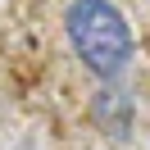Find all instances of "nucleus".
Returning a JSON list of instances; mask_svg holds the SVG:
<instances>
[{
	"label": "nucleus",
	"mask_w": 150,
	"mask_h": 150,
	"mask_svg": "<svg viewBox=\"0 0 150 150\" xmlns=\"http://www.w3.org/2000/svg\"><path fill=\"white\" fill-rule=\"evenodd\" d=\"M64 32L82 68L100 82L123 77V68L132 64V23L109 0H73L64 9Z\"/></svg>",
	"instance_id": "obj_1"
},
{
	"label": "nucleus",
	"mask_w": 150,
	"mask_h": 150,
	"mask_svg": "<svg viewBox=\"0 0 150 150\" xmlns=\"http://www.w3.org/2000/svg\"><path fill=\"white\" fill-rule=\"evenodd\" d=\"M132 118H137V109H132V96L123 91V86H105V91H96V100H91V123L105 132V137H127V132H132Z\"/></svg>",
	"instance_id": "obj_2"
}]
</instances>
